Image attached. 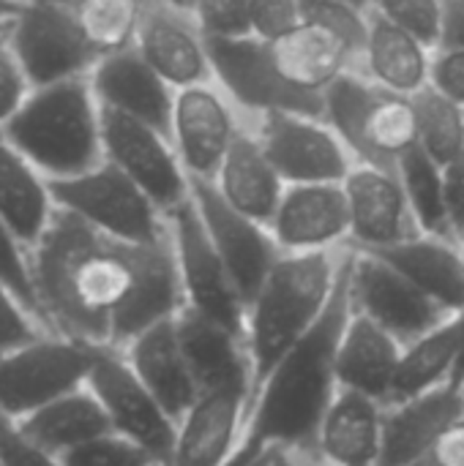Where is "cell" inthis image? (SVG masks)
Returning <instances> with one entry per match:
<instances>
[{
    "instance_id": "8",
    "label": "cell",
    "mask_w": 464,
    "mask_h": 466,
    "mask_svg": "<svg viewBox=\"0 0 464 466\" xmlns=\"http://www.w3.org/2000/svg\"><path fill=\"white\" fill-rule=\"evenodd\" d=\"M5 38L30 87L88 76L98 60V52L79 27L74 0L19 5L5 19Z\"/></svg>"
},
{
    "instance_id": "53",
    "label": "cell",
    "mask_w": 464,
    "mask_h": 466,
    "mask_svg": "<svg viewBox=\"0 0 464 466\" xmlns=\"http://www.w3.org/2000/svg\"><path fill=\"white\" fill-rule=\"evenodd\" d=\"M410 466H438V461H435L432 456H427V459H418L416 464H410Z\"/></svg>"
},
{
    "instance_id": "32",
    "label": "cell",
    "mask_w": 464,
    "mask_h": 466,
    "mask_svg": "<svg viewBox=\"0 0 464 466\" xmlns=\"http://www.w3.org/2000/svg\"><path fill=\"white\" fill-rule=\"evenodd\" d=\"M457 360H459V322L457 314H451L443 325H438L435 330H429L427 336H421L418 341L402 350L388 404H399L424 396L440 385H449L454 380Z\"/></svg>"
},
{
    "instance_id": "44",
    "label": "cell",
    "mask_w": 464,
    "mask_h": 466,
    "mask_svg": "<svg viewBox=\"0 0 464 466\" xmlns=\"http://www.w3.org/2000/svg\"><path fill=\"white\" fill-rule=\"evenodd\" d=\"M429 85L464 106V46H435Z\"/></svg>"
},
{
    "instance_id": "18",
    "label": "cell",
    "mask_w": 464,
    "mask_h": 466,
    "mask_svg": "<svg viewBox=\"0 0 464 466\" xmlns=\"http://www.w3.org/2000/svg\"><path fill=\"white\" fill-rule=\"evenodd\" d=\"M282 254L339 251L350 243L342 183H290L268 221Z\"/></svg>"
},
{
    "instance_id": "43",
    "label": "cell",
    "mask_w": 464,
    "mask_h": 466,
    "mask_svg": "<svg viewBox=\"0 0 464 466\" xmlns=\"http://www.w3.org/2000/svg\"><path fill=\"white\" fill-rule=\"evenodd\" d=\"M0 464L3 466H63L60 459L30 442L8 415L0 412Z\"/></svg>"
},
{
    "instance_id": "41",
    "label": "cell",
    "mask_w": 464,
    "mask_h": 466,
    "mask_svg": "<svg viewBox=\"0 0 464 466\" xmlns=\"http://www.w3.org/2000/svg\"><path fill=\"white\" fill-rule=\"evenodd\" d=\"M30 90L33 87L5 38V22H0V131L16 115V109L22 106Z\"/></svg>"
},
{
    "instance_id": "34",
    "label": "cell",
    "mask_w": 464,
    "mask_h": 466,
    "mask_svg": "<svg viewBox=\"0 0 464 466\" xmlns=\"http://www.w3.org/2000/svg\"><path fill=\"white\" fill-rule=\"evenodd\" d=\"M418 147L440 167L451 164L464 147V106L432 85L413 96Z\"/></svg>"
},
{
    "instance_id": "19",
    "label": "cell",
    "mask_w": 464,
    "mask_h": 466,
    "mask_svg": "<svg viewBox=\"0 0 464 466\" xmlns=\"http://www.w3.org/2000/svg\"><path fill=\"white\" fill-rule=\"evenodd\" d=\"M342 188L350 210V248L375 251L421 232L397 169L353 164Z\"/></svg>"
},
{
    "instance_id": "31",
    "label": "cell",
    "mask_w": 464,
    "mask_h": 466,
    "mask_svg": "<svg viewBox=\"0 0 464 466\" xmlns=\"http://www.w3.org/2000/svg\"><path fill=\"white\" fill-rule=\"evenodd\" d=\"M16 426L30 442H36L38 448H44L55 456L112 431L109 415L93 390L90 393L71 390V393L49 401L46 407L25 415Z\"/></svg>"
},
{
    "instance_id": "14",
    "label": "cell",
    "mask_w": 464,
    "mask_h": 466,
    "mask_svg": "<svg viewBox=\"0 0 464 466\" xmlns=\"http://www.w3.org/2000/svg\"><path fill=\"white\" fill-rule=\"evenodd\" d=\"M104 161L129 175L164 216L191 199V177L186 175L178 150L167 131L137 117L101 109Z\"/></svg>"
},
{
    "instance_id": "23",
    "label": "cell",
    "mask_w": 464,
    "mask_h": 466,
    "mask_svg": "<svg viewBox=\"0 0 464 466\" xmlns=\"http://www.w3.org/2000/svg\"><path fill=\"white\" fill-rule=\"evenodd\" d=\"M249 412V393L208 390L178 420V442L170 466H224L235 453L243 420Z\"/></svg>"
},
{
    "instance_id": "17",
    "label": "cell",
    "mask_w": 464,
    "mask_h": 466,
    "mask_svg": "<svg viewBox=\"0 0 464 466\" xmlns=\"http://www.w3.org/2000/svg\"><path fill=\"white\" fill-rule=\"evenodd\" d=\"M134 49L172 90L213 82L211 44L191 11L167 5L161 0H148Z\"/></svg>"
},
{
    "instance_id": "39",
    "label": "cell",
    "mask_w": 464,
    "mask_h": 466,
    "mask_svg": "<svg viewBox=\"0 0 464 466\" xmlns=\"http://www.w3.org/2000/svg\"><path fill=\"white\" fill-rule=\"evenodd\" d=\"M191 16L208 41L249 35V0H194Z\"/></svg>"
},
{
    "instance_id": "49",
    "label": "cell",
    "mask_w": 464,
    "mask_h": 466,
    "mask_svg": "<svg viewBox=\"0 0 464 466\" xmlns=\"http://www.w3.org/2000/svg\"><path fill=\"white\" fill-rule=\"evenodd\" d=\"M263 466H298V464H295V459H293V451L279 448V451H271V453L265 456Z\"/></svg>"
},
{
    "instance_id": "42",
    "label": "cell",
    "mask_w": 464,
    "mask_h": 466,
    "mask_svg": "<svg viewBox=\"0 0 464 466\" xmlns=\"http://www.w3.org/2000/svg\"><path fill=\"white\" fill-rule=\"evenodd\" d=\"M33 319L36 317L16 300V295L5 284H0V355L41 339V325H33Z\"/></svg>"
},
{
    "instance_id": "45",
    "label": "cell",
    "mask_w": 464,
    "mask_h": 466,
    "mask_svg": "<svg viewBox=\"0 0 464 466\" xmlns=\"http://www.w3.org/2000/svg\"><path fill=\"white\" fill-rule=\"evenodd\" d=\"M446 175V208H449V224L451 235L459 243L464 238V147L462 153L443 167Z\"/></svg>"
},
{
    "instance_id": "46",
    "label": "cell",
    "mask_w": 464,
    "mask_h": 466,
    "mask_svg": "<svg viewBox=\"0 0 464 466\" xmlns=\"http://www.w3.org/2000/svg\"><path fill=\"white\" fill-rule=\"evenodd\" d=\"M432 459L438 466H464V418H459L435 445Z\"/></svg>"
},
{
    "instance_id": "40",
    "label": "cell",
    "mask_w": 464,
    "mask_h": 466,
    "mask_svg": "<svg viewBox=\"0 0 464 466\" xmlns=\"http://www.w3.org/2000/svg\"><path fill=\"white\" fill-rule=\"evenodd\" d=\"M304 22L301 0H249V35L276 38Z\"/></svg>"
},
{
    "instance_id": "38",
    "label": "cell",
    "mask_w": 464,
    "mask_h": 466,
    "mask_svg": "<svg viewBox=\"0 0 464 466\" xmlns=\"http://www.w3.org/2000/svg\"><path fill=\"white\" fill-rule=\"evenodd\" d=\"M372 11L410 30L429 46L440 44L443 0H372Z\"/></svg>"
},
{
    "instance_id": "47",
    "label": "cell",
    "mask_w": 464,
    "mask_h": 466,
    "mask_svg": "<svg viewBox=\"0 0 464 466\" xmlns=\"http://www.w3.org/2000/svg\"><path fill=\"white\" fill-rule=\"evenodd\" d=\"M438 46H464V0H443V27Z\"/></svg>"
},
{
    "instance_id": "2",
    "label": "cell",
    "mask_w": 464,
    "mask_h": 466,
    "mask_svg": "<svg viewBox=\"0 0 464 466\" xmlns=\"http://www.w3.org/2000/svg\"><path fill=\"white\" fill-rule=\"evenodd\" d=\"M213 79L254 117L265 112H298L323 117L328 87L358 68L361 46L320 19H304L276 38L208 41Z\"/></svg>"
},
{
    "instance_id": "22",
    "label": "cell",
    "mask_w": 464,
    "mask_h": 466,
    "mask_svg": "<svg viewBox=\"0 0 464 466\" xmlns=\"http://www.w3.org/2000/svg\"><path fill=\"white\" fill-rule=\"evenodd\" d=\"M178 339L189 369L197 380L200 393L208 390H241L252 401V358L246 339L230 328L202 317L200 311L183 306L175 317Z\"/></svg>"
},
{
    "instance_id": "25",
    "label": "cell",
    "mask_w": 464,
    "mask_h": 466,
    "mask_svg": "<svg viewBox=\"0 0 464 466\" xmlns=\"http://www.w3.org/2000/svg\"><path fill=\"white\" fill-rule=\"evenodd\" d=\"M178 317V314H175ZM175 317L161 319L142 330L126 350H129V366L142 380V385L156 396V401L180 420L191 404L200 399L197 380L189 369V360L183 355Z\"/></svg>"
},
{
    "instance_id": "54",
    "label": "cell",
    "mask_w": 464,
    "mask_h": 466,
    "mask_svg": "<svg viewBox=\"0 0 464 466\" xmlns=\"http://www.w3.org/2000/svg\"><path fill=\"white\" fill-rule=\"evenodd\" d=\"M345 3H353L358 8H372V0H345Z\"/></svg>"
},
{
    "instance_id": "26",
    "label": "cell",
    "mask_w": 464,
    "mask_h": 466,
    "mask_svg": "<svg viewBox=\"0 0 464 466\" xmlns=\"http://www.w3.org/2000/svg\"><path fill=\"white\" fill-rule=\"evenodd\" d=\"M402 350L405 347L391 333H386L369 317L353 311L336 350L339 388L358 390L386 407Z\"/></svg>"
},
{
    "instance_id": "28",
    "label": "cell",
    "mask_w": 464,
    "mask_h": 466,
    "mask_svg": "<svg viewBox=\"0 0 464 466\" xmlns=\"http://www.w3.org/2000/svg\"><path fill=\"white\" fill-rule=\"evenodd\" d=\"M386 407L358 390L339 388L323 415L317 451L328 466H375L383 442Z\"/></svg>"
},
{
    "instance_id": "21",
    "label": "cell",
    "mask_w": 464,
    "mask_h": 466,
    "mask_svg": "<svg viewBox=\"0 0 464 466\" xmlns=\"http://www.w3.org/2000/svg\"><path fill=\"white\" fill-rule=\"evenodd\" d=\"M88 79L101 109L137 117L170 134L175 90L145 63L134 46L101 55Z\"/></svg>"
},
{
    "instance_id": "20",
    "label": "cell",
    "mask_w": 464,
    "mask_h": 466,
    "mask_svg": "<svg viewBox=\"0 0 464 466\" xmlns=\"http://www.w3.org/2000/svg\"><path fill=\"white\" fill-rule=\"evenodd\" d=\"M464 418V388L449 382L424 396L388 404L375 466H410L432 456L440 437Z\"/></svg>"
},
{
    "instance_id": "11",
    "label": "cell",
    "mask_w": 464,
    "mask_h": 466,
    "mask_svg": "<svg viewBox=\"0 0 464 466\" xmlns=\"http://www.w3.org/2000/svg\"><path fill=\"white\" fill-rule=\"evenodd\" d=\"M88 385L107 410L115 434L137 442L156 466L172 464L178 420L156 401L118 350H96Z\"/></svg>"
},
{
    "instance_id": "16",
    "label": "cell",
    "mask_w": 464,
    "mask_h": 466,
    "mask_svg": "<svg viewBox=\"0 0 464 466\" xmlns=\"http://www.w3.org/2000/svg\"><path fill=\"white\" fill-rule=\"evenodd\" d=\"M191 202L249 309L265 276L282 257L268 224L232 208L213 180H191Z\"/></svg>"
},
{
    "instance_id": "37",
    "label": "cell",
    "mask_w": 464,
    "mask_h": 466,
    "mask_svg": "<svg viewBox=\"0 0 464 466\" xmlns=\"http://www.w3.org/2000/svg\"><path fill=\"white\" fill-rule=\"evenodd\" d=\"M63 466H156V461L131 440L109 431L57 456Z\"/></svg>"
},
{
    "instance_id": "55",
    "label": "cell",
    "mask_w": 464,
    "mask_h": 466,
    "mask_svg": "<svg viewBox=\"0 0 464 466\" xmlns=\"http://www.w3.org/2000/svg\"><path fill=\"white\" fill-rule=\"evenodd\" d=\"M459 251H462V265H464V238L459 240Z\"/></svg>"
},
{
    "instance_id": "5",
    "label": "cell",
    "mask_w": 464,
    "mask_h": 466,
    "mask_svg": "<svg viewBox=\"0 0 464 466\" xmlns=\"http://www.w3.org/2000/svg\"><path fill=\"white\" fill-rule=\"evenodd\" d=\"M3 134L49 180L74 177L104 161L101 104L88 76L33 87Z\"/></svg>"
},
{
    "instance_id": "24",
    "label": "cell",
    "mask_w": 464,
    "mask_h": 466,
    "mask_svg": "<svg viewBox=\"0 0 464 466\" xmlns=\"http://www.w3.org/2000/svg\"><path fill=\"white\" fill-rule=\"evenodd\" d=\"M432 55L435 46L369 8L366 41L356 71H361L380 87L413 98L416 93L429 87Z\"/></svg>"
},
{
    "instance_id": "52",
    "label": "cell",
    "mask_w": 464,
    "mask_h": 466,
    "mask_svg": "<svg viewBox=\"0 0 464 466\" xmlns=\"http://www.w3.org/2000/svg\"><path fill=\"white\" fill-rule=\"evenodd\" d=\"M0 3H5V5H27V3H38V0H0Z\"/></svg>"
},
{
    "instance_id": "33",
    "label": "cell",
    "mask_w": 464,
    "mask_h": 466,
    "mask_svg": "<svg viewBox=\"0 0 464 466\" xmlns=\"http://www.w3.org/2000/svg\"><path fill=\"white\" fill-rule=\"evenodd\" d=\"M397 175L402 180V188L407 194V202H410V210H413L418 229L427 235L454 238L451 224H449V208H446L443 167L416 145L413 150H407L399 158Z\"/></svg>"
},
{
    "instance_id": "7",
    "label": "cell",
    "mask_w": 464,
    "mask_h": 466,
    "mask_svg": "<svg viewBox=\"0 0 464 466\" xmlns=\"http://www.w3.org/2000/svg\"><path fill=\"white\" fill-rule=\"evenodd\" d=\"M52 197L60 210L120 240L159 243L170 235L164 210L109 161H98L74 177L52 180Z\"/></svg>"
},
{
    "instance_id": "57",
    "label": "cell",
    "mask_w": 464,
    "mask_h": 466,
    "mask_svg": "<svg viewBox=\"0 0 464 466\" xmlns=\"http://www.w3.org/2000/svg\"><path fill=\"white\" fill-rule=\"evenodd\" d=\"M0 466H3V464H0Z\"/></svg>"
},
{
    "instance_id": "3",
    "label": "cell",
    "mask_w": 464,
    "mask_h": 466,
    "mask_svg": "<svg viewBox=\"0 0 464 466\" xmlns=\"http://www.w3.org/2000/svg\"><path fill=\"white\" fill-rule=\"evenodd\" d=\"M353 314L350 303V246L328 309L317 325L276 363L249 401L243 434L224 466H257L271 451L317 448V431L331 407L336 382V350Z\"/></svg>"
},
{
    "instance_id": "9",
    "label": "cell",
    "mask_w": 464,
    "mask_h": 466,
    "mask_svg": "<svg viewBox=\"0 0 464 466\" xmlns=\"http://www.w3.org/2000/svg\"><path fill=\"white\" fill-rule=\"evenodd\" d=\"M96 360V347L49 336L0 355V412L11 420L79 390Z\"/></svg>"
},
{
    "instance_id": "50",
    "label": "cell",
    "mask_w": 464,
    "mask_h": 466,
    "mask_svg": "<svg viewBox=\"0 0 464 466\" xmlns=\"http://www.w3.org/2000/svg\"><path fill=\"white\" fill-rule=\"evenodd\" d=\"M161 3L175 5V8H183V11H191V5H194V0H161Z\"/></svg>"
},
{
    "instance_id": "13",
    "label": "cell",
    "mask_w": 464,
    "mask_h": 466,
    "mask_svg": "<svg viewBox=\"0 0 464 466\" xmlns=\"http://www.w3.org/2000/svg\"><path fill=\"white\" fill-rule=\"evenodd\" d=\"M350 303L402 347L418 341L451 311L375 254L350 248Z\"/></svg>"
},
{
    "instance_id": "35",
    "label": "cell",
    "mask_w": 464,
    "mask_h": 466,
    "mask_svg": "<svg viewBox=\"0 0 464 466\" xmlns=\"http://www.w3.org/2000/svg\"><path fill=\"white\" fill-rule=\"evenodd\" d=\"M148 0H74L79 27L101 55L134 46Z\"/></svg>"
},
{
    "instance_id": "1",
    "label": "cell",
    "mask_w": 464,
    "mask_h": 466,
    "mask_svg": "<svg viewBox=\"0 0 464 466\" xmlns=\"http://www.w3.org/2000/svg\"><path fill=\"white\" fill-rule=\"evenodd\" d=\"M30 270L44 328L96 350L129 347L186 306L170 235L131 243L60 208L30 248Z\"/></svg>"
},
{
    "instance_id": "56",
    "label": "cell",
    "mask_w": 464,
    "mask_h": 466,
    "mask_svg": "<svg viewBox=\"0 0 464 466\" xmlns=\"http://www.w3.org/2000/svg\"><path fill=\"white\" fill-rule=\"evenodd\" d=\"M263 461H265V459H263ZM263 461H260V464H257V466H263Z\"/></svg>"
},
{
    "instance_id": "48",
    "label": "cell",
    "mask_w": 464,
    "mask_h": 466,
    "mask_svg": "<svg viewBox=\"0 0 464 466\" xmlns=\"http://www.w3.org/2000/svg\"><path fill=\"white\" fill-rule=\"evenodd\" d=\"M457 322H459V360H457V369H454V385L464 388V309L457 311Z\"/></svg>"
},
{
    "instance_id": "4",
    "label": "cell",
    "mask_w": 464,
    "mask_h": 466,
    "mask_svg": "<svg viewBox=\"0 0 464 466\" xmlns=\"http://www.w3.org/2000/svg\"><path fill=\"white\" fill-rule=\"evenodd\" d=\"M345 248L282 254L265 276L246 309V347L254 377L252 396L328 309Z\"/></svg>"
},
{
    "instance_id": "12",
    "label": "cell",
    "mask_w": 464,
    "mask_h": 466,
    "mask_svg": "<svg viewBox=\"0 0 464 466\" xmlns=\"http://www.w3.org/2000/svg\"><path fill=\"white\" fill-rule=\"evenodd\" d=\"M282 180L290 183H342L356 158L325 117L298 112H265L249 123Z\"/></svg>"
},
{
    "instance_id": "30",
    "label": "cell",
    "mask_w": 464,
    "mask_h": 466,
    "mask_svg": "<svg viewBox=\"0 0 464 466\" xmlns=\"http://www.w3.org/2000/svg\"><path fill=\"white\" fill-rule=\"evenodd\" d=\"M213 186L232 208L263 224L271 221L287 188L249 126H243V131L235 137L230 153L222 161L219 175L213 177Z\"/></svg>"
},
{
    "instance_id": "36",
    "label": "cell",
    "mask_w": 464,
    "mask_h": 466,
    "mask_svg": "<svg viewBox=\"0 0 464 466\" xmlns=\"http://www.w3.org/2000/svg\"><path fill=\"white\" fill-rule=\"evenodd\" d=\"M0 284H5L16 300L36 317V322L44 328L41 306L33 287V270H30V248L16 238V232L5 224L0 216Z\"/></svg>"
},
{
    "instance_id": "6",
    "label": "cell",
    "mask_w": 464,
    "mask_h": 466,
    "mask_svg": "<svg viewBox=\"0 0 464 466\" xmlns=\"http://www.w3.org/2000/svg\"><path fill=\"white\" fill-rule=\"evenodd\" d=\"M323 117L356 164L397 169L399 158L418 145L413 98L375 85L361 71H347L328 87Z\"/></svg>"
},
{
    "instance_id": "15",
    "label": "cell",
    "mask_w": 464,
    "mask_h": 466,
    "mask_svg": "<svg viewBox=\"0 0 464 466\" xmlns=\"http://www.w3.org/2000/svg\"><path fill=\"white\" fill-rule=\"evenodd\" d=\"M243 126L241 109L216 79L175 90L170 139L191 180H213L219 175Z\"/></svg>"
},
{
    "instance_id": "51",
    "label": "cell",
    "mask_w": 464,
    "mask_h": 466,
    "mask_svg": "<svg viewBox=\"0 0 464 466\" xmlns=\"http://www.w3.org/2000/svg\"><path fill=\"white\" fill-rule=\"evenodd\" d=\"M16 8H19V5H16ZM16 8H14V5H5V3H0V22H5Z\"/></svg>"
},
{
    "instance_id": "27",
    "label": "cell",
    "mask_w": 464,
    "mask_h": 466,
    "mask_svg": "<svg viewBox=\"0 0 464 466\" xmlns=\"http://www.w3.org/2000/svg\"><path fill=\"white\" fill-rule=\"evenodd\" d=\"M388 262L418 289L446 306L451 314L464 309V265L459 243L443 235L418 232L407 240H399L386 248L366 251Z\"/></svg>"
},
{
    "instance_id": "10",
    "label": "cell",
    "mask_w": 464,
    "mask_h": 466,
    "mask_svg": "<svg viewBox=\"0 0 464 466\" xmlns=\"http://www.w3.org/2000/svg\"><path fill=\"white\" fill-rule=\"evenodd\" d=\"M167 229L186 306L246 339V300L241 298L213 240L208 238L191 199L167 213Z\"/></svg>"
},
{
    "instance_id": "29",
    "label": "cell",
    "mask_w": 464,
    "mask_h": 466,
    "mask_svg": "<svg viewBox=\"0 0 464 466\" xmlns=\"http://www.w3.org/2000/svg\"><path fill=\"white\" fill-rule=\"evenodd\" d=\"M55 213L52 180L0 131V216L33 248Z\"/></svg>"
}]
</instances>
